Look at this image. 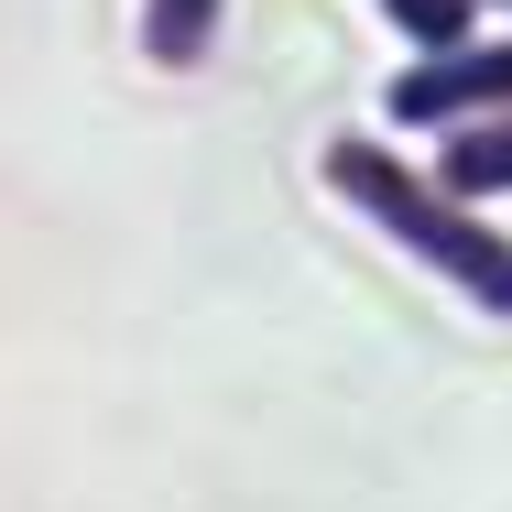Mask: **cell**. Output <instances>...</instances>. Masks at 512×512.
I'll return each instance as SVG.
<instances>
[{
    "instance_id": "obj_1",
    "label": "cell",
    "mask_w": 512,
    "mask_h": 512,
    "mask_svg": "<svg viewBox=\"0 0 512 512\" xmlns=\"http://www.w3.org/2000/svg\"><path fill=\"white\" fill-rule=\"evenodd\" d=\"M327 197L338 207H360L393 251H414L447 295H469L480 316H512V240L480 218V197H458L447 175H414L393 142H371V131H338L327 142Z\"/></svg>"
},
{
    "instance_id": "obj_2",
    "label": "cell",
    "mask_w": 512,
    "mask_h": 512,
    "mask_svg": "<svg viewBox=\"0 0 512 512\" xmlns=\"http://www.w3.org/2000/svg\"><path fill=\"white\" fill-rule=\"evenodd\" d=\"M393 131H469V120H502L512 109V44H447V55H404L393 66Z\"/></svg>"
},
{
    "instance_id": "obj_3",
    "label": "cell",
    "mask_w": 512,
    "mask_h": 512,
    "mask_svg": "<svg viewBox=\"0 0 512 512\" xmlns=\"http://www.w3.org/2000/svg\"><path fill=\"white\" fill-rule=\"evenodd\" d=\"M436 175H447L458 197H512V109L447 131V142H436Z\"/></svg>"
},
{
    "instance_id": "obj_4",
    "label": "cell",
    "mask_w": 512,
    "mask_h": 512,
    "mask_svg": "<svg viewBox=\"0 0 512 512\" xmlns=\"http://www.w3.org/2000/svg\"><path fill=\"white\" fill-rule=\"evenodd\" d=\"M218 11H229V0H142V55H153L164 77L207 66V44H218Z\"/></svg>"
},
{
    "instance_id": "obj_5",
    "label": "cell",
    "mask_w": 512,
    "mask_h": 512,
    "mask_svg": "<svg viewBox=\"0 0 512 512\" xmlns=\"http://www.w3.org/2000/svg\"><path fill=\"white\" fill-rule=\"evenodd\" d=\"M382 22L404 33L414 55H447V44H480V0H382Z\"/></svg>"
}]
</instances>
